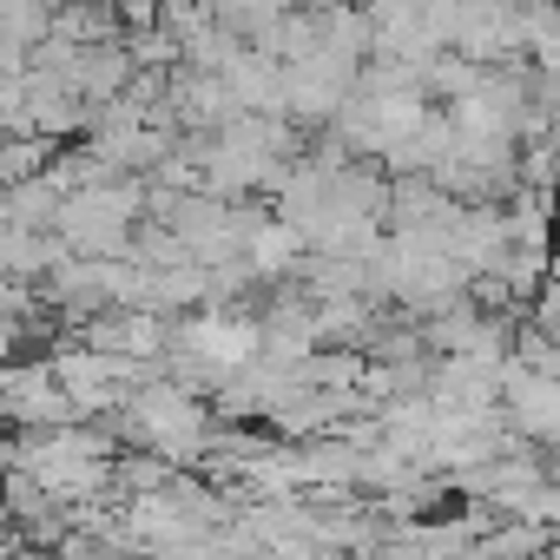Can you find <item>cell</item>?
Returning <instances> with one entry per match:
<instances>
[{
	"label": "cell",
	"instance_id": "6da1fadb",
	"mask_svg": "<svg viewBox=\"0 0 560 560\" xmlns=\"http://www.w3.org/2000/svg\"><path fill=\"white\" fill-rule=\"evenodd\" d=\"M357 80L363 67L343 60V54H304V60H284V113L298 126H337V113L357 100Z\"/></svg>",
	"mask_w": 560,
	"mask_h": 560
},
{
	"label": "cell",
	"instance_id": "277c9868",
	"mask_svg": "<svg viewBox=\"0 0 560 560\" xmlns=\"http://www.w3.org/2000/svg\"><path fill=\"white\" fill-rule=\"evenodd\" d=\"M527 317L547 330V337H560V277H547V284L534 291V304H527Z\"/></svg>",
	"mask_w": 560,
	"mask_h": 560
},
{
	"label": "cell",
	"instance_id": "7a4b0ae2",
	"mask_svg": "<svg viewBox=\"0 0 560 560\" xmlns=\"http://www.w3.org/2000/svg\"><path fill=\"white\" fill-rule=\"evenodd\" d=\"M172 343L198 350V357L231 383L237 370H250V363L264 357V324H257V317H231L224 304H205L191 324H178V337H172Z\"/></svg>",
	"mask_w": 560,
	"mask_h": 560
},
{
	"label": "cell",
	"instance_id": "3957f363",
	"mask_svg": "<svg viewBox=\"0 0 560 560\" xmlns=\"http://www.w3.org/2000/svg\"><path fill=\"white\" fill-rule=\"evenodd\" d=\"M508 422L527 435V442H560V370H521L508 357Z\"/></svg>",
	"mask_w": 560,
	"mask_h": 560
}]
</instances>
